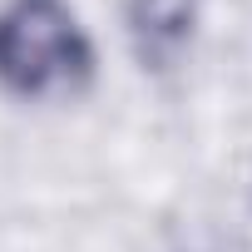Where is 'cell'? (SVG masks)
Masks as SVG:
<instances>
[{
	"mask_svg": "<svg viewBox=\"0 0 252 252\" xmlns=\"http://www.w3.org/2000/svg\"><path fill=\"white\" fill-rule=\"evenodd\" d=\"M129 20H134V35L144 40V55H168L173 45L188 40L193 0H134Z\"/></svg>",
	"mask_w": 252,
	"mask_h": 252,
	"instance_id": "2",
	"label": "cell"
},
{
	"mask_svg": "<svg viewBox=\"0 0 252 252\" xmlns=\"http://www.w3.org/2000/svg\"><path fill=\"white\" fill-rule=\"evenodd\" d=\"M94 45L64 0H10L0 10V84L15 94H69L89 79Z\"/></svg>",
	"mask_w": 252,
	"mask_h": 252,
	"instance_id": "1",
	"label": "cell"
}]
</instances>
